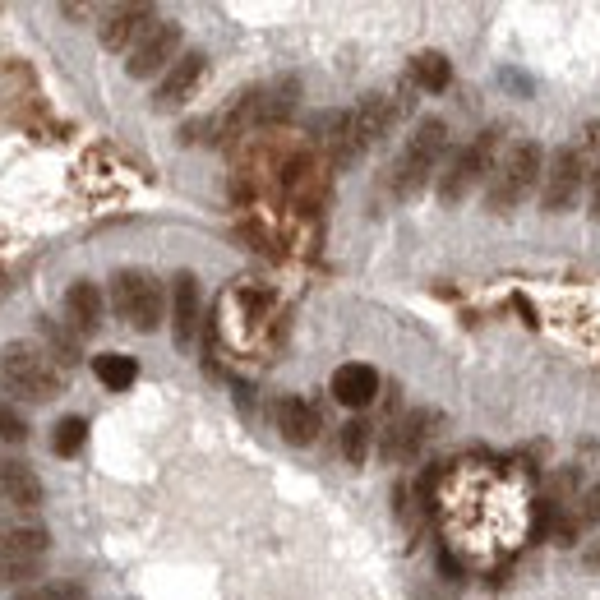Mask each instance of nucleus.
<instances>
[{"instance_id": "obj_1", "label": "nucleus", "mask_w": 600, "mask_h": 600, "mask_svg": "<svg viewBox=\"0 0 600 600\" xmlns=\"http://www.w3.org/2000/svg\"><path fill=\"white\" fill-rule=\"evenodd\" d=\"M0 384L28 402H47L65 393V370L37 342H10L0 351Z\"/></svg>"}, {"instance_id": "obj_22", "label": "nucleus", "mask_w": 600, "mask_h": 600, "mask_svg": "<svg viewBox=\"0 0 600 600\" xmlns=\"http://www.w3.org/2000/svg\"><path fill=\"white\" fill-rule=\"evenodd\" d=\"M24 439H28V420L10 402H0V444H24Z\"/></svg>"}, {"instance_id": "obj_2", "label": "nucleus", "mask_w": 600, "mask_h": 600, "mask_svg": "<svg viewBox=\"0 0 600 600\" xmlns=\"http://www.w3.org/2000/svg\"><path fill=\"white\" fill-rule=\"evenodd\" d=\"M448 153V125L444 120H420L416 134H411L402 153L393 162V194L397 199H411V194L425 190V180L439 171V157Z\"/></svg>"}, {"instance_id": "obj_6", "label": "nucleus", "mask_w": 600, "mask_h": 600, "mask_svg": "<svg viewBox=\"0 0 600 600\" xmlns=\"http://www.w3.org/2000/svg\"><path fill=\"white\" fill-rule=\"evenodd\" d=\"M582 180H587V148L564 144L550 157V167H545V190H540L545 213H564L577 194H582Z\"/></svg>"}, {"instance_id": "obj_26", "label": "nucleus", "mask_w": 600, "mask_h": 600, "mask_svg": "<svg viewBox=\"0 0 600 600\" xmlns=\"http://www.w3.org/2000/svg\"><path fill=\"white\" fill-rule=\"evenodd\" d=\"M591 213L600 217V171H596V194H591Z\"/></svg>"}, {"instance_id": "obj_8", "label": "nucleus", "mask_w": 600, "mask_h": 600, "mask_svg": "<svg viewBox=\"0 0 600 600\" xmlns=\"http://www.w3.org/2000/svg\"><path fill=\"white\" fill-rule=\"evenodd\" d=\"M204 70H208L204 51H180L176 65H171V70L162 74V84H157L153 107L157 111H171V107H180V102H190V93L199 88V79H204Z\"/></svg>"}, {"instance_id": "obj_24", "label": "nucleus", "mask_w": 600, "mask_h": 600, "mask_svg": "<svg viewBox=\"0 0 600 600\" xmlns=\"http://www.w3.org/2000/svg\"><path fill=\"white\" fill-rule=\"evenodd\" d=\"M28 577H37V564H0V587H19Z\"/></svg>"}, {"instance_id": "obj_16", "label": "nucleus", "mask_w": 600, "mask_h": 600, "mask_svg": "<svg viewBox=\"0 0 600 600\" xmlns=\"http://www.w3.org/2000/svg\"><path fill=\"white\" fill-rule=\"evenodd\" d=\"M102 310H107L102 287H97V282H88V277H79V282L65 291V314L74 319V328H79V333H97V328H102Z\"/></svg>"}, {"instance_id": "obj_4", "label": "nucleus", "mask_w": 600, "mask_h": 600, "mask_svg": "<svg viewBox=\"0 0 600 600\" xmlns=\"http://www.w3.org/2000/svg\"><path fill=\"white\" fill-rule=\"evenodd\" d=\"M111 310L134 328V333H157L162 328V314H167V296H162V282L144 268H125L111 282Z\"/></svg>"}, {"instance_id": "obj_18", "label": "nucleus", "mask_w": 600, "mask_h": 600, "mask_svg": "<svg viewBox=\"0 0 600 600\" xmlns=\"http://www.w3.org/2000/svg\"><path fill=\"white\" fill-rule=\"evenodd\" d=\"M93 374H97V384H102V388H111V393H125V388L139 379V360L120 356V351H107V356L93 360Z\"/></svg>"}, {"instance_id": "obj_11", "label": "nucleus", "mask_w": 600, "mask_h": 600, "mask_svg": "<svg viewBox=\"0 0 600 600\" xmlns=\"http://www.w3.org/2000/svg\"><path fill=\"white\" fill-rule=\"evenodd\" d=\"M47 485L28 462L19 457H0V504L5 508H42Z\"/></svg>"}, {"instance_id": "obj_3", "label": "nucleus", "mask_w": 600, "mask_h": 600, "mask_svg": "<svg viewBox=\"0 0 600 600\" xmlns=\"http://www.w3.org/2000/svg\"><path fill=\"white\" fill-rule=\"evenodd\" d=\"M540 171H545V157H540V144L531 139H517L490 171V190H485V204L490 213H513L531 190H536Z\"/></svg>"}, {"instance_id": "obj_5", "label": "nucleus", "mask_w": 600, "mask_h": 600, "mask_svg": "<svg viewBox=\"0 0 600 600\" xmlns=\"http://www.w3.org/2000/svg\"><path fill=\"white\" fill-rule=\"evenodd\" d=\"M494 148H499V130H480L476 139L448 162V171L439 176V199H444V204H462L471 194V185H480V180L490 176Z\"/></svg>"}, {"instance_id": "obj_21", "label": "nucleus", "mask_w": 600, "mask_h": 600, "mask_svg": "<svg viewBox=\"0 0 600 600\" xmlns=\"http://www.w3.org/2000/svg\"><path fill=\"white\" fill-rule=\"evenodd\" d=\"M370 439H374V430L365 420H347V425H342V457H347L351 467H360V462L370 457Z\"/></svg>"}, {"instance_id": "obj_15", "label": "nucleus", "mask_w": 600, "mask_h": 600, "mask_svg": "<svg viewBox=\"0 0 600 600\" xmlns=\"http://www.w3.org/2000/svg\"><path fill=\"white\" fill-rule=\"evenodd\" d=\"M171 324H176V347H194V333H199V277L194 273H176Z\"/></svg>"}, {"instance_id": "obj_23", "label": "nucleus", "mask_w": 600, "mask_h": 600, "mask_svg": "<svg viewBox=\"0 0 600 600\" xmlns=\"http://www.w3.org/2000/svg\"><path fill=\"white\" fill-rule=\"evenodd\" d=\"M14 600H88L79 587H70V582H51V587H33L24 591V596H14Z\"/></svg>"}, {"instance_id": "obj_17", "label": "nucleus", "mask_w": 600, "mask_h": 600, "mask_svg": "<svg viewBox=\"0 0 600 600\" xmlns=\"http://www.w3.org/2000/svg\"><path fill=\"white\" fill-rule=\"evenodd\" d=\"M37 337H42V351L56 360L60 370L79 365V337L60 324V319H37Z\"/></svg>"}, {"instance_id": "obj_12", "label": "nucleus", "mask_w": 600, "mask_h": 600, "mask_svg": "<svg viewBox=\"0 0 600 600\" xmlns=\"http://www.w3.org/2000/svg\"><path fill=\"white\" fill-rule=\"evenodd\" d=\"M51 545V531L37 522H0V564H37Z\"/></svg>"}, {"instance_id": "obj_20", "label": "nucleus", "mask_w": 600, "mask_h": 600, "mask_svg": "<svg viewBox=\"0 0 600 600\" xmlns=\"http://www.w3.org/2000/svg\"><path fill=\"white\" fill-rule=\"evenodd\" d=\"M88 444V420L84 416H65L51 430V453L56 457H79V448Z\"/></svg>"}, {"instance_id": "obj_14", "label": "nucleus", "mask_w": 600, "mask_h": 600, "mask_svg": "<svg viewBox=\"0 0 600 600\" xmlns=\"http://www.w3.org/2000/svg\"><path fill=\"white\" fill-rule=\"evenodd\" d=\"M333 397L342 402V407H351V411H365L374 397H379V370H374V365H360V360H351V365H337Z\"/></svg>"}, {"instance_id": "obj_13", "label": "nucleus", "mask_w": 600, "mask_h": 600, "mask_svg": "<svg viewBox=\"0 0 600 600\" xmlns=\"http://www.w3.org/2000/svg\"><path fill=\"white\" fill-rule=\"evenodd\" d=\"M277 434L287 439V444H296V448H305V444H314L319 439V411H314V402L310 397H296V393H287L282 402H277Z\"/></svg>"}, {"instance_id": "obj_19", "label": "nucleus", "mask_w": 600, "mask_h": 600, "mask_svg": "<svg viewBox=\"0 0 600 600\" xmlns=\"http://www.w3.org/2000/svg\"><path fill=\"white\" fill-rule=\"evenodd\" d=\"M411 79H416L425 93H444V88L453 84V65H448L439 51H420V56L411 60Z\"/></svg>"}, {"instance_id": "obj_7", "label": "nucleus", "mask_w": 600, "mask_h": 600, "mask_svg": "<svg viewBox=\"0 0 600 600\" xmlns=\"http://www.w3.org/2000/svg\"><path fill=\"white\" fill-rule=\"evenodd\" d=\"M176 51H180V24L157 19V24L148 28L139 42H134L130 56H125V74H130V79H153V74H167L171 65H176Z\"/></svg>"}, {"instance_id": "obj_25", "label": "nucleus", "mask_w": 600, "mask_h": 600, "mask_svg": "<svg viewBox=\"0 0 600 600\" xmlns=\"http://www.w3.org/2000/svg\"><path fill=\"white\" fill-rule=\"evenodd\" d=\"M577 517H582V527H587V522H600V480L587 490V499H577Z\"/></svg>"}, {"instance_id": "obj_10", "label": "nucleus", "mask_w": 600, "mask_h": 600, "mask_svg": "<svg viewBox=\"0 0 600 600\" xmlns=\"http://www.w3.org/2000/svg\"><path fill=\"white\" fill-rule=\"evenodd\" d=\"M434 420H439L434 411H407V416L397 420L393 430H384V444H379V453H384L388 462H411L420 448L430 444Z\"/></svg>"}, {"instance_id": "obj_9", "label": "nucleus", "mask_w": 600, "mask_h": 600, "mask_svg": "<svg viewBox=\"0 0 600 600\" xmlns=\"http://www.w3.org/2000/svg\"><path fill=\"white\" fill-rule=\"evenodd\" d=\"M153 24H157L153 5H116V10H107L97 37H102V47L107 51H125V47L134 51V42H139Z\"/></svg>"}]
</instances>
